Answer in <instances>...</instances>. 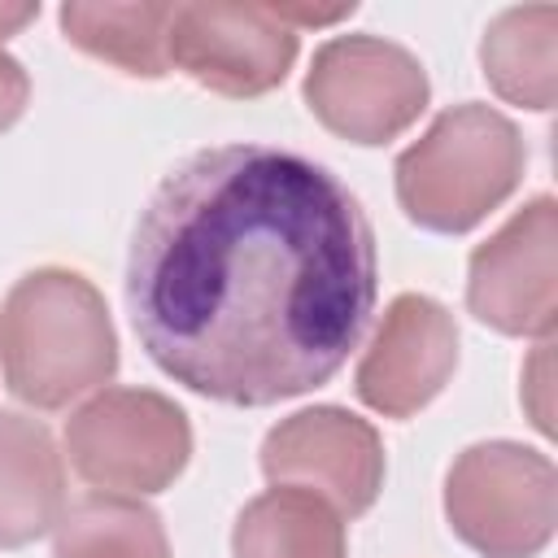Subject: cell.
<instances>
[{"label": "cell", "mask_w": 558, "mask_h": 558, "mask_svg": "<svg viewBox=\"0 0 558 558\" xmlns=\"http://www.w3.org/2000/svg\"><path fill=\"white\" fill-rule=\"evenodd\" d=\"M375 292L357 196L270 144L179 161L140 209L126 257L144 353L187 392L248 410L323 388L357 349Z\"/></svg>", "instance_id": "cell-1"}, {"label": "cell", "mask_w": 558, "mask_h": 558, "mask_svg": "<svg viewBox=\"0 0 558 558\" xmlns=\"http://www.w3.org/2000/svg\"><path fill=\"white\" fill-rule=\"evenodd\" d=\"M0 366L17 401L61 410L118 371V336L92 279L65 266L22 275L0 305Z\"/></svg>", "instance_id": "cell-2"}, {"label": "cell", "mask_w": 558, "mask_h": 558, "mask_svg": "<svg viewBox=\"0 0 558 558\" xmlns=\"http://www.w3.org/2000/svg\"><path fill=\"white\" fill-rule=\"evenodd\" d=\"M523 166L519 126L493 105L462 100L397 157V201L414 227L462 235L514 196Z\"/></svg>", "instance_id": "cell-3"}, {"label": "cell", "mask_w": 558, "mask_h": 558, "mask_svg": "<svg viewBox=\"0 0 558 558\" xmlns=\"http://www.w3.org/2000/svg\"><path fill=\"white\" fill-rule=\"evenodd\" d=\"M445 519L480 558H536L558 523V471L519 440H480L445 475Z\"/></svg>", "instance_id": "cell-4"}, {"label": "cell", "mask_w": 558, "mask_h": 558, "mask_svg": "<svg viewBox=\"0 0 558 558\" xmlns=\"http://www.w3.org/2000/svg\"><path fill=\"white\" fill-rule=\"evenodd\" d=\"M65 453L96 493L144 497L183 475L192 423L166 392L105 388L65 418Z\"/></svg>", "instance_id": "cell-5"}, {"label": "cell", "mask_w": 558, "mask_h": 558, "mask_svg": "<svg viewBox=\"0 0 558 558\" xmlns=\"http://www.w3.org/2000/svg\"><path fill=\"white\" fill-rule=\"evenodd\" d=\"M310 113L349 144H388L418 122L432 83L418 57L379 35H336L305 70Z\"/></svg>", "instance_id": "cell-6"}, {"label": "cell", "mask_w": 558, "mask_h": 558, "mask_svg": "<svg viewBox=\"0 0 558 558\" xmlns=\"http://www.w3.org/2000/svg\"><path fill=\"white\" fill-rule=\"evenodd\" d=\"M296 31L270 4L192 0L174 4L166 52L170 65L214 96L253 100L275 92L296 61Z\"/></svg>", "instance_id": "cell-7"}, {"label": "cell", "mask_w": 558, "mask_h": 558, "mask_svg": "<svg viewBox=\"0 0 558 558\" xmlns=\"http://www.w3.org/2000/svg\"><path fill=\"white\" fill-rule=\"evenodd\" d=\"M471 314L501 336L549 340L558 323V201L532 196L466 266Z\"/></svg>", "instance_id": "cell-8"}, {"label": "cell", "mask_w": 558, "mask_h": 558, "mask_svg": "<svg viewBox=\"0 0 558 558\" xmlns=\"http://www.w3.org/2000/svg\"><path fill=\"white\" fill-rule=\"evenodd\" d=\"M262 475L270 484L318 493L340 519H357L384 488V445L353 410L310 405L266 432Z\"/></svg>", "instance_id": "cell-9"}, {"label": "cell", "mask_w": 558, "mask_h": 558, "mask_svg": "<svg viewBox=\"0 0 558 558\" xmlns=\"http://www.w3.org/2000/svg\"><path fill=\"white\" fill-rule=\"evenodd\" d=\"M458 366V323L453 314L423 292H401L388 301L362 362L353 388L366 410L384 418L418 414Z\"/></svg>", "instance_id": "cell-10"}, {"label": "cell", "mask_w": 558, "mask_h": 558, "mask_svg": "<svg viewBox=\"0 0 558 558\" xmlns=\"http://www.w3.org/2000/svg\"><path fill=\"white\" fill-rule=\"evenodd\" d=\"M65 462L39 418L0 410V549H22L57 527Z\"/></svg>", "instance_id": "cell-11"}, {"label": "cell", "mask_w": 558, "mask_h": 558, "mask_svg": "<svg viewBox=\"0 0 558 558\" xmlns=\"http://www.w3.org/2000/svg\"><path fill=\"white\" fill-rule=\"evenodd\" d=\"M480 65L488 87L519 109H554L558 96V9L554 4H514L501 9L484 39Z\"/></svg>", "instance_id": "cell-12"}, {"label": "cell", "mask_w": 558, "mask_h": 558, "mask_svg": "<svg viewBox=\"0 0 558 558\" xmlns=\"http://www.w3.org/2000/svg\"><path fill=\"white\" fill-rule=\"evenodd\" d=\"M231 558H344V519L318 493L275 484L240 510Z\"/></svg>", "instance_id": "cell-13"}, {"label": "cell", "mask_w": 558, "mask_h": 558, "mask_svg": "<svg viewBox=\"0 0 558 558\" xmlns=\"http://www.w3.org/2000/svg\"><path fill=\"white\" fill-rule=\"evenodd\" d=\"M61 31L74 48L131 78H161L170 74L166 31L174 4H61Z\"/></svg>", "instance_id": "cell-14"}, {"label": "cell", "mask_w": 558, "mask_h": 558, "mask_svg": "<svg viewBox=\"0 0 558 558\" xmlns=\"http://www.w3.org/2000/svg\"><path fill=\"white\" fill-rule=\"evenodd\" d=\"M52 558H170L161 514L140 497L87 493L61 510Z\"/></svg>", "instance_id": "cell-15"}, {"label": "cell", "mask_w": 558, "mask_h": 558, "mask_svg": "<svg viewBox=\"0 0 558 558\" xmlns=\"http://www.w3.org/2000/svg\"><path fill=\"white\" fill-rule=\"evenodd\" d=\"M26 100H31V78L22 61L0 48V131H9L26 113Z\"/></svg>", "instance_id": "cell-16"}, {"label": "cell", "mask_w": 558, "mask_h": 558, "mask_svg": "<svg viewBox=\"0 0 558 558\" xmlns=\"http://www.w3.org/2000/svg\"><path fill=\"white\" fill-rule=\"evenodd\" d=\"M35 17H39V4H31V0H26V4H4V0H0V44H4L9 35H17V31H22L26 22H35Z\"/></svg>", "instance_id": "cell-17"}]
</instances>
